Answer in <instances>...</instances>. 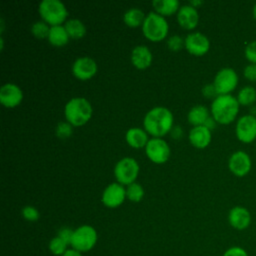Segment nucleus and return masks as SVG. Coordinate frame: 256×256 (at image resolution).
I'll use <instances>...</instances> for the list:
<instances>
[{
  "label": "nucleus",
  "instance_id": "nucleus-1",
  "mask_svg": "<svg viewBox=\"0 0 256 256\" xmlns=\"http://www.w3.org/2000/svg\"><path fill=\"white\" fill-rule=\"evenodd\" d=\"M173 125V115L166 107H154L149 110L143 120V126L149 134L155 138H161L167 134Z\"/></svg>",
  "mask_w": 256,
  "mask_h": 256
},
{
  "label": "nucleus",
  "instance_id": "nucleus-2",
  "mask_svg": "<svg viewBox=\"0 0 256 256\" xmlns=\"http://www.w3.org/2000/svg\"><path fill=\"white\" fill-rule=\"evenodd\" d=\"M239 103L231 94L218 95L211 104V116L218 124L227 125L232 123L239 112Z\"/></svg>",
  "mask_w": 256,
  "mask_h": 256
},
{
  "label": "nucleus",
  "instance_id": "nucleus-3",
  "mask_svg": "<svg viewBox=\"0 0 256 256\" xmlns=\"http://www.w3.org/2000/svg\"><path fill=\"white\" fill-rule=\"evenodd\" d=\"M64 114L67 122L72 126H82L90 120L92 116V106L87 99L74 97L66 103Z\"/></svg>",
  "mask_w": 256,
  "mask_h": 256
},
{
  "label": "nucleus",
  "instance_id": "nucleus-4",
  "mask_svg": "<svg viewBox=\"0 0 256 256\" xmlns=\"http://www.w3.org/2000/svg\"><path fill=\"white\" fill-rule=\"evenodd\" d=\"M168 29L169 26L166 19L156 12H150L142 24L144 36L153 42L163 40L167 36Z\"/></svg>",
  "mask_w": 256,
  "mask_h": 256
},
{
  "label": "nucleus",
  "instance_id": "nucleus-5",
  "mask_svg": "<svg viewBox=\"0 0 256 256\" xmlns=\"http://www.w3.org/2000/svg\"><path fill=\"white\" fill-rule=\"evenodd\" d=\"M38 11L43 21L51 26L61 25L68 16V11L60 0H43Z\"/></svg>",
  "mask_w": 256,
  "mask_h": 256
},
{
  "label": "nucleus",
  "instance_id": "nucleus-6",
  "mask_svg": "<svg viewBox=\"0 0 256 256\" xmlns=\"http://www.w3.org/2000/svg\"><path fill=\"white\" fill-rule=\"evenodd\" d=\"M97 242V232L90 225H82L74 230L71 246L79 252L90 251Z\"/></svg>",
  "mask_w": 256,
  "mask_h": 256
},
{
  "label": "nucleus",
  "instance_id": "nucleus-7",
  "mask_svg": "<svg viewBox=\"0 0 256 256\" xmlns=\"http://www.w3.org/2000/svg\"><path fill=\"white\" fill-rule=\"evenodd\" d=\"M139 173V165L132 157H124L114 167L117 182L121 185H130L135 182Z\"/></svg>",
  "mask_w": 256,
  "mask_h": 256
},
{
  "label": "nucleus",
  "instance_id": "nucleus-8",
  "mask_svg": "<svg viewBox=\"0 0 256 256\" xmlns=\"http://www.w3.org/2000/svg\"><path fill=\"white\" fill-rule=\"evenodd\" d=\"M238 74L233 68L225 67L220 69L213 81V85L218 93V95H227L230 94L238 85Z\"/></svg>",
  "mask_w": 256,
  "mask_h": 256
},
{
  "label": "nucleus",
  "instance_id": "nucleus-9",
  "mask_svg": "<svg viewBox=\"0 0 256 256\" xmlns=\"http://www.w3.org/2000/svg\"><path fill=\"white\" fill-rule=\"evenodd\" d=\"M237 139L245 144L252 143L256 140V116L246 114L241 116L235 126Z\"/></svg>",
  "mask_w": 256,
  "mask_h": 256
},
{
  "label": "nucleus",
  "instance_id": "nucleus-10",
  "mask_svg": "<svg viewBox=\"0 0 256 256\" xmlns=\"http://www.w3.org/2000/svg\"><path fill=\"white\" fill-rule=\"evenodd\" d=\"M147 157L154 163L162 164L166 162L170 156V148L167 142L161 138L153 137L145 146Z\"/></svg>",
  "mask_w": 256,
  "mask_h": 256
},
{
  "label": "nucleus",
  "instance_id": "nucleus-11",
  "mask_svg": "<svg viewBox=\"0 0 256 256\" xmlns=\"http://www.w3.org/2000/svg\"><path fill=\"white\" fill-rule=\"evenodd\" d=\"M228 168L236 177H244L251 171L252 160L246 152L242 150L235 151L228 160Z\"/></svg>",
  "mask_w": 256,
  "mask_h": 256
},
{
  "label": "nucleus",
  "instance_id": "nucleus-12",
  "mask_svg": "<svg viewBox=\"0 0 256 256\" xmlns=\"http://www.w3.org/2000/svg\"><path fill=\"white\" fill-rule=\"evenodd\" d=\"M186 50L194 56H202L209 51L210 41L200 32H193L186 36L184 40Z\"/></svg>",
  "mask_w": 256,
  "mask_h": 256
},
{
  "label": "nucleus",
  "instance_id": "nucleus-13",
  "mask_svg": "<svg viewBox=\"0 0 256 256\" xmlns=\"http://www.w3.org/2000/svg\"><path fill=\"white\" fill-rule=\"evenodd\" d=\"M126 198V189L120 183H112L108 185L102 193V202L109 208L120 206Z\"/></svg>",
  "mask_w": 256,
  "mask_h": 256
},
{
  "label": "nucleus",
  "instance_id": "nucleus-14",
  "mask_svg": "<svg viewBox=\"0 0 256 256\" xmlns=\"http://www.w3.org/2000/svg\"><path fill=\"white\" fill-rule=\"evenodd\" d=\"M97 72V64L90 57H80L72 65V73L79 80H88Z\"/></svg>",
  "mask_w": 256,
  "mask_h": 256
},
{
  "label": "nucleus",
  "instance_id": "nucleus-15",
  "mask_svg": "<svg viewBox=\"0 0 256 256\" xmlns=\"http://www.w3.org/2000/svg\"><path fill=\"white\" fill-rule=\"evenodd\" d=\"M252 221L251 213L243 206H234L228 213V222L236 230L242 231L247 229Z\"/></svg>",
  "mask_w": 256,
  "mask_h": 256
},
{
  "label": "nucleus",
  "instance_id": "nucleus-16",
  "mask_svg": "<svg viewBox=\"0 0 256 256\" xmlns=\"http://www.w3.org/2000/svg\"><path fill=\"white\" fill-rule=\"evenodd\" d=\"M23 99L22 90L13 83H6L0 89V102L7 108L18 106Z\"/></svg>",
  "mask_w": 256,
  "mask_h": 256
},
{
  "label": "nucleus",
  "instance_id": "nucleus-17",
  "mask_svg": "<svg viewBox=\"0 0 256 256\" xmlns=\"http://www.w3.org/2000/svg\"><path fill=\"white\" fill-rule=\"evenodd\" d=\"M177 21L184 29H194L199 21V14L197 9L190 4L181 6L177 12Z\"/></svg>",
  "mask_w": 256,
  "mask_h": 256
},
{
  "label": "nucleus",
  "instance_id": "nucleus-18",
  "mask_svg": "<svg viewBox=\"0 0 256 256\" xmlns=\"http://www.w3.org/2000/svg\"><path fill=\"white\" fill-rule=\"evenodd\" d=\"M189 141L190 143L199 149H203L207 147L212 139L211 130H209L204 125L195 126L189 132Z\"/></svg>",
  "mask_w": 256,
  "mask_h": 256
},
{
  "label": "nucleus",
  "instance_id": "nucleus-19",
  "mask_svg": "<svg viewBox=\"0 0 256 256\" xmlns=\"http://www.w3.org/2000/svg\"><path fill=\"white\" fill-rule=\"evenodd\" d=\"M152 53L148 47L144 45L136 46L131 53L132 64L138 69H145L152 62Z\"/></svg>",
  "mask_w": 256,
  "mask_h": 256
},
{
  "label": "nucleus",
  "instance_id": "nucleus-20",
  "mask_svg": "<svg viewBox=\"0 0 256 256\" xmlns=\"http://www.w3.org/2000/svg\"><path fill=\"white\" fill-rule=\"evenodd\" d=\"M125 139L128 145L133 148H142L146 146L149 141L146 131L137 127H132L128 129L125 134Z\"/></svg>",
  "mask_w": 256,
  "mask_h": 256
},
{
  "label": "nucleus",
  "instance_id": "nucleus-21",
  "mask_svg": "<svg viewBox=\"0 0 256 256\" xmlns=\"http://www.w3.org/2000/svg\"><path fill=\"white\" fill-rule=\"evenodd\" d=\"M210 111L204 105H196L188 112V122L195 126L204 125L206 120L211 116Z\"/></svg>",
  "mask_w": 256,
  "mask_h": 256
},
{
  "label": "nucleus",
  "instance_id": "nucleus-22",
  "mask_svg": "<svg viewBox=\"0 0 256 256\" xmlns=\"http://www.w3.org/2000/svg\"><path fill=\"white\" fill-rule=\"evenodd\" d=\"M69 38L70 37H69L65 27L62 25H57V26L50 27V31H49L47 39H48L49 43L52 44L53 46L61 47L68 43Z\"/></svg>",
  "mask_w": 256,
  "mask_h": 256
},
{
  "label": "nucleus",
  "instance_id": "nucleus-23",
  "mask_svg": "<svg viewBox=\"0 0 256 256\" xmlns=\"http://www.w3.org/2000/svg\"><path fill=\"white\" fill-rule=\"evenodd\" d=\"M152 5L156 10V13L164 16H169L174 14L179 10V1L178 0H154Z\"/></svg>",
  "mask_w": 256,
  "mask_h": 256
},
{
  "label": "nucleus",
  "instance_id": "nucleus-24",
  "mask_svg": "<svg viewBox=\"0 0 256 256\" xmlns=\"http://www.w3.org/2000/svg\"><path fill=\"white\" fill-rule=\"evenodd\" d=\"M236 99L240 106H251L256 102V89L251 85L244 86L238 91Z\"/></svg>",
  "mask_w": 256,
  "mask_h": 256
},
{
  "label": "nucleus",
  "instance_id": "nucleus-25",
  "mask_svg": "<svg viewBox=\"0 0 256 256\" xmlns=\"http://www.w3.org/2000/svg\"><path fill=\"white\" fill-rule=\"evenodd\" d=\"M145 17L146 16L144 15V12L141 9L130 8L125 12L123 16V20L125 24L129 27H138L143 24Z\"/></svg>",
  "mask_w": 256,
  "mask_h": 256
},
{
  "label": "nucleus",
  "instance_id": "nucleus-26",
  "mask_svg": "<svg viewBox=\"0 0 256 256\" xmlns=\"http://www.w3.org/2000/svg\"><path fill=\"white\" fill-rule=\"evenodd\" d=\"M68 35L72 39H80L86 33V27L79 19H70L64 25Z\"/></svg>",
  "mask_w": 256,
  "mask_h": 256
},
{
  "label": "nucleus",
  "instance_id": "nucleus-27",
  "mask_svg": "<svg viewBox=\"0 0 256 256\" xmlns=\"http://www.w3.org/2000/svg\"><path fill=\"white\" fill-rule=\"evenodd\" d=\"M144 196V189L139 183H132L127 186L126 197L132 202H139Z\"/></svg>",
  "mask_w": 256,
  "mask_h": 256
},
{
  "label": "nucleus",
  "instance_id": "nucleus-28",
  "mask_svg": "<svg viewBox=\"0 0 256 256\" xmlns=\"http://www.w3.org/2000/svg\"><path fill=\"white\" fill-rule=\"evenodd\" d=\"M67 243L65 241H63L61 238H59L58 236L52 238L49 242V249L51 251L52 254L54 255H62L68 250L67 249Z\"/></svg>",
  "mask_w": 256,
  "mask_h": 256
},
{
  "label": "nucleus",
  "instance_id": "nucleus-29",
  "mask_svg": "<svg viewBox=\"0 0 256 256\" xmlns=\"http://www.w3.org/2000/svg\"><path fill=\"white\" fill-rule=\"evenodd\" d=\"M50 31V27L48 26V24L44 21H37L35 22L32 27H31V32L32 34L39 38V39H43V38H48V34Z\"/></svg>",
  "mask_w": 256,
  "mask_h": 256
},
{
  "label": "nucleus",
  "instance_id": "nucleus-30",
  "mask_svg": "<svg viewBox=\"0 0 256 256\" xmlns=\"http://www.w3.org/2000/svg\"><path fill=\"white\" fill-rule=\"evenodd\" d=\"M72 132V125L69 122H60L56 127V135L59 138H68Z\"/></svg>",
  "mask_w": 256,
  "mask_h": 256
},
{
  "label": "nucleus",
  "instance_id": "nucleus-31",
  "mask_svg": "<svg viewBox=\"0 0 256 256\" xmlns=\"http://www.w3.org/2000/svg\"><path fill=\"white\" fill-rule=\"evenodd\" d=\"M245 58L249 61V63L256 64V40L250 41L244 48Z\"/></svg>",
  "mask_w": 256,
  "mask_h": 256
},
{
  "label": "nucleus",
  "instance_id": "nucleus-32",
  "mask_svg": "<svg viewBox=\"0 0 256 256\" xmlns=\"http://www.w3.org/2000/svg\"><path fill=\"white\" fill-rule=\"evenodd\" d=\"M183 45H184V40L178 35H173L167 40V46L172 51L181 50Z\"/></svg>",
  "mask_w": 256,
  "mask_h": 256
},
{
  "label": "nucleus",
  "instance_id": "nucleus-33",
  "mask_svg": "<svg viewBox=\"0 0 256 256\" xmlns=\"http://www.w3.org/2000/svg\"><path fill=\"white\" fill-rule=\"evenodd\" d=\"M22 216L28 221H37L39 219V211L33 206H25L22 209Z\"/></svg>",
  "mask_w": 256,
  "mask_h": 256
},
{
  "label": "nucleus",
  "instance_id": "nucleus-34",
  "mask_svg": "<svg viewBox=\"0 0 256 256\" xmlns=\"http://www.w3.org/2000/svg\"><path fill=\"white\" fill-rule=\"evenodd\" d=\"M243 75L248 81L256 82V64H247L243 69Z\"/></svg>",
  "mask_w": 256,
  "mask_h": 256
},
{
  "label": "nucleus",
  "instance_id": "nucleus-35",
  "mask_svg": "<svg viewBox=\"0 0 256 256\" xmlns=\"http://www.w3.org/2000/svg\"><path fill=\"white\" fill-rule=\"evenodd\" d=\"M73 233H74V230L70 229L69 227H62L58 231V237L61 238L63 241H65L69 245V244H71Z\"/></svg>",
  "mask_w": 256,
  "mask_h": 256
},
{
  "label": "nucleus",
  "instance_id": "nucleus-36",
  "mask_svg": "<svg viewBox=\"0 0 256 256\" xmlns=\"http://www.w3.org/2000/svg\"><path fill=\"white\" fill-rule=\"evenodd\" d=\"M223 256H249V255L244 248L239 247V246H233V247L228 248L224 252Z\"/></svg>",
  "mask_w": 256,
  "mask_h": 256
},
{
  "label": "nucleus",
  "instance_id": "nucleus-37",
  "mask_svg": "<svg viewBox=\"0 0 256 256\" xmlns=\"http://www.w3.org/2000/svg\"><path fill=\"white\" fill-rule=\"evenodd\" d=\"M202 94L206 97V98H213L215 99L218 96V93L215 89V86L213 85V83L211 84H206L203 88H202Z\"/></svg>",
  "mask_w": 256,
  "mask_h": 256
},
{
  "label": "nucleus",
  "instance_id": "nucleus-38",
  "mask_svg": "<svg viewBox=\"0 0 256 256\" xmlns=\"http://www.w3.org/2000/svg\"><path fill=\"white\" fill-rule=\"evenodd\" d=\"M216 124H217V122L215 121V119H214L212 116H210V117L206 120V122L204 123V126L207 127L209 130H213V129L216 127Z\"/></svg>",
  "mask_w": 256,
  "mask_h": 256
},
{
  "label": "nucleus",
  "instance_id": "nucleus-39",
  "mask_svg": "<svg viewBox=\"0 0 256 256\" xmlns=\"http://www.w3.org/2000/svg\"><path fill=\"white\" fill-rule=\"evenodd\" d=\"M171 135L173 138H180L182 135V130L180 126H175L171 129Z\"/></svg>",
  "mask_w": 256,
  "mask_h": 256
},
{
  "label": "nucleus",
  "instance_id": "nucleus-40",
  "mask_svg": "<svg viewBox=\"0 0 256 256\" xmlns=\"http://www.w3.org/2000/svg\"><path fill=\"white\" fill-rule=\"evenodd\" d=\"M63 256H82V254H81V252H79V251H77V250L72 248V249H68L63 254Z\"/></svg>",
  "mask_w": 256,
  "mask_h": 256
},
{
  "label": "nucleus",
  "instance_id": "nucleus-41",
  "mask_svg": "<svg viewBox=\"0 0 256 256\" xmlns=\"http://www.w3.org/2000/svg\"><path fill=\"white\" fill-rule=\"evenodd\" d=\"M201 4H203V1H195V0H192L190 1V5L193 6V7H197V6H200Z\"/></svg>",
  "mask_w": 256,
  "mask_h": 256
},
{
  "label": "nucleus",
  "instance_id": "nucleus-42",
  "mask_svg": "<svg viewBox=\"0 0 256 256\" xmlns=\"http://www.w3.org/2000/svg\"><path fill=\"white\" fill-rule=\"evenodd\" d=\"M252 15H253V17H254V19L256 20V4L253 6V8H252Z\"/></svg>",
  "mask_w": 256,
  "mask_h": 256
}]
</instances>
